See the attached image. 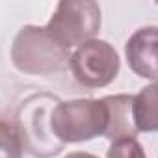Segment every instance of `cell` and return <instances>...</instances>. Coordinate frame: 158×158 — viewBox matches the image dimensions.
I'll use <instances>...</instances> for the list:
<instances>
[{"mask_svg":"<svg viewBox=\"0 0 158 158\" xmlns=\"http://www.w3.org/2000/svg\"><path fill=\"white\" fill-rule=\"evenodd\" d=\"M23 139L19 128L6 121H0V158H21Z\"/></svg>","mask_w":158,"mask_h":158,"instance_id":"obj_8","label":"cell"},{"mask_svg":"<svg viewBox=\"0 0 158 158\" xmlns=\"http://www.w3.org/2000/svg\"><path fill=\"white\" fill-rule=\"evenodd\" d=\"M69 48L61 47L41 26H23L13 39L11 60L26 74H52L69 65Z\"/></svg>","mask_w":158,"mask_h":158,"instance_id":"obj_2","label":"cell"},{"mask_svg":"<svg viewBox=\"0 0 158 158\" xmlns=\"http://www.w3.org/2000/svg\"><path fill=\"white\" fill-rule=\"evenodd\" d=\"M132 119L138 132H154L158 128L156 84H149L132 97Z\"/></svg>","mask_w":158,"mask_h":158,"instance_id":"obj_7","label":"cell"},{"mask_svg":"<svg viewBox=\"0 0 158 158\" xmlns=\"http://www.w3.org/2000/svg\"><path fill=\"white\" fill-rule=\"evenodd\" d=\"M132 97L134 95H110L102 102L106 106V136L110 141L136 138L138 130L132 119Z\"/></svg>","mask_w":158,"mask_h":158,"instance_id":"obj_6","label":"cell"},{"mask_svg":"<svg viewBox=\"0 0 158 158\" xmlns=\"http://www.w3.org/2000/svg\"><path fill=\"white\" fill-rule=\"evenodd\" d=\"M45 28L61 47H80L99 34L101 8L91 0H63Z\"/></svg>","mask_w":158,"mask_h":158,"instance_id":"obj_3","label":"cell"},{"mask_svg":"<svg viewBox=\"0 0 158 158\" xmlns=\"http://www.w3.org/2000/svg\"><path fill=\"white\" fill-rule=\"evenodd\" d=\"M65 158H99V156H95L91 152H80V151H76V152H69Z\"/></svg>","mask_w":158,"mask_h":158,"instance_id":"obj_10","label":"cell"},{"mask_svg":"<svg viewBox=\"0 0 158 158\" xmlns=\"http://www.w3.org/2000/svg\"><path fill=\"white\" fill-rule=\"evenodd\" d=\"M52 138L60 143H80L102 136L106 130V106L102 99H74L58 102L48 117Z\"/></svg>","mask_w":158,"mask_h":158,"instance_id":"obj_1","label":"cell"},{"mask_svg":"<svg viewBox=\"0 0 158 158\" xmlns=\"http://www.w3.org/2000/svg\"><path fill=\"white\" fill-rule=\"evenodd\" d=\"M156 26H145L136 30L125 45V54L130 69L138 76L149 78L152 84L156 80Z\"/></svg>","mask_w":158,"mask_h":158,"instance_id":"obj_5","label":"cell"},{"mask_svg":"<svg viewBox=\"0 0 158 158\" xmlns=\"http://www.w3.org/2000/svg\"><path fill=\"white\" fill-rule=\"evenodd\" d=\"M69 67L78 84L86 88H104L115 80L121 61L108 41L91 39L71 54Z\"/></svg>","mask_w":158,"mask_h":158,"instance_id":"obj_4","label":"cell"},{"mask_svg":"<svg viewBox=\"0 0 158 158\" xmlns=\"http://www.w3.org/2000/svg\"><path fill=\"white\" fill-rule=\"evenodd\" d=\"M106 158H147L141 143L136 138L112 141L110 149L106 151Z\"/></svg>","mask_w":158,"mask_h":158,"instance_id":"obj_9","label":"cell"}]
</instances>
